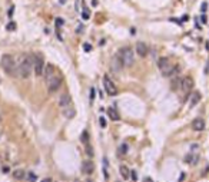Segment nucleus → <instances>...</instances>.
Wrapping results in <instances>:
<instances>
[{
	"mask_svg": "<svg viewBox=\"0 0 209 182\" xmlns=\"http://www.w3.org/2000/svg\"><path fill=\"white\" fill-rule=\"evenodd\" d=\"M89 16H90V14H89V10H87V9H83V13H82V17H83L85 20H87V19H89Z\"/></svg>",
	"mask_w": 209,
	"mask_h": 182,
	"instance_id": "obj_26",
	"label": "nucleus"
},
{
	"mask_svg": "<svg viewBox=\"0 0 209 182\" xmlns=\"http://www.w3.org/2000/svg\"><path fill=\"white\" fill-rule=\"evenodd\" d=\"M0 120H1V116H0Z\"/></svg>",
	"mask_w": 209,
	"mask_h": 182,
	"instance_id": "obj_35",
	"label": "nucleus"
},
{
	"mask_svg": "<svg viewBox=\"0 0 209 182\" xmlns=\"http://www.w3.org/2000/svg\"><path fill=\"white\" fill-rule=\"evenodd\" d=\"M43 69H45V60L40 55L33 57V72L36 76H42L43 75Z\"/></svg>",
	"mask_w": 209,
	"mask_h": 182,
	"instance_id": "obj_4",
	"label": "nucleus"
},
{
	"mask_svg": "<svg viewBox=\"0 0 209 182\" xmlns=\"http://www.w3.org/2000/svg\"><path fill=\"white\" fill-rule=\"evenodd\" d=\"M117 55L120 56V59H122V62H123L125 66H130V65L133 63V50H132L130 47H123V49H120Z\"/></svg>",
	"mask_w": 209,
	"mask_h": 182,
	"instance_id": "obj_3",
	"label": "nucleus"
},
{
	"mask_svg": "<svg viewBox=\"0 0 209 182\" xmlns=\"http://www.w3.org/2000/svg\"><path fill=\"white\" fill-rule=\"evenodd\" d=\"M72 105V97H70L69 93H62V96L59 97V106L62 109H66L69 108Z\"/></svg>",
	"mask_w": 209,
	"mask_h": 182,
	"instance_id": "obj_9",
	"label": "nucleus"
},
{
	"mask_svg": "<svg viewBox=\"0 0 209 182\" xmlns=\"http://www.w3.org/2000/svg\"><path fill=\"white\" fill-rule=\"evenodd\" d=\"M157 66L160 69V72H165L166 69H169L172 66V63L169 62L168 57H159V60H157Z\"/></svg>",
	"mask_w": 209,
	"mask_h": 182,
	"instance_id": "obj_11",
	"label": "nucleus"
},
{
	"mask_svg": "<svg viewBox=\"0 0 209 182\" xmlns=\"http://www.w3.org/2000/svg\"><path fill=\"white\" fill-rule=\"evenodd\" d=\"M192 128L195 129V131H203L205 129V120L202 118H198L192 122Z\"/></svg>",
	"mask_w": 209,
	"mask_h": 182,
	"instance_id": "obj_14",
	"label": "nucleus"
},
{
	"mask_svg": "<svg viewBox=\"0 0 209 182\" xmlns=\"http://www.w3.org/2000/svg\"><path fill=\"white\" fill-rule=\"evenodd\" d=\"M60 86H62V78H59V76H53V78H50L47 80V91H49V93L57 92L60 89Z\"/></svg>",
	"mask_w": 209,
	"mask_h": 182,
	"instance_id": "obj_5",
	"label": "nucleus"
},
{
	"mask_svg": "<svg viewBox=\"0 0 209 182\" xmlns=\"http://www.w3.org/2000/svg\"><path fill=\"white\" fill-rule=\"evenodd\" d=\"M42 76H45V80H49L50 78H53L54 76V69H53L52 65H46L45 66V69H43V75Z\"/></svg>",
	"mask_w": 209,
	"mask_h": 182,
	"instance_id": "obj_12",
	"label": "nucleus"
},
{
	"mask_svg": "<svg viewBox=\"0 0 209 182\" xmlns=\"http://www.w3.org/2000/svg\"><path fill=\"white\" fill-rule=\"evenodd\" d=\"M198 159H199V156H196V155H188L185 158V162L186 164H191V165H195Z\"/></svg>",
	"mask_w": 209,
	"mask_h": 182,
	"instance_id": "obj_19",
	"label": "nucleus"
},
{
	"mask_svg": "<svg viewBox=\"0 0 209 182\" xmlns=\"http://www.w3.org/2000/svg\"><path fill=\"white\" fill-rule=\"evenodd\" d=\"M201 97H202V95H201L199 92H192L191 100H189V106H191V108L196 106L198 103H199V100H201Z\"/></svg>",
	"mask_w": 209,
	"mask_h": 182,
	"instance_id": "obj_15",
	"label": "nucleus"
},
{
	"mask_svg": "<svg viewBox=\"0 0 209 182\" xmlns=\"http://www.w3.org/2000/svg\"><path fill=\"white\" fill-rule=\"evenodd\" d=\"M99 123H100L102 128H106V120H104L103 116H100V118H99Z\"/></svg>",
	"mask_w": 209,
	"mask_h": 182,
	"instance_id": "obj_27",
	"label": "nucleus"
},
{
	"mask_svg": "<svg viewBox=\"0 0 209 182\" xmlns=\"http://www.w3.org/2000/svg\"><path fill=\"white\" fill-rule=\"evenodd\" d=\"M125 66L122 62V59H120V56L119 55H115V56L112 57V60H110V68L113 72H120L122 70V68Z\"/></svg>",
	"mask_w": 209,
	"mask_h": 182,
	"instance_id": "obj_7",
	"label": "nucleus"
},
{
	"mask_svg": "<svg viewBox=\"0 0 209 182\" xmlns=\"http://www.w3.org/2000/svg\"><path fill=\"white\" fill-rule=\"evenodd\" d=\"M193 89V80L191 78H185V79H182V83H180V89L179 91L182 93H188V92H191Z\"/></svg>",
	"mask_w": 209,
	"mask_h": 182,
	"instance_id": "obj_8",
	"label": "nucleus"
},
{
	"mask_svg": "<svg viewBox=\"0 0 209 182\" xmlns=\"http://www.w3.org/2000/svg\"><path fill=\"white\" fill-rule=\"evenodd\" d=\"M136 53H138L140 57H145L146 55H148V46H146L145 43L139 42V43L136 45Z\"/></svg>",
	"mask_w": 209,
	"mask_h": 182,
	"instance_id": "obj_13",
	"label": "nucleus"
},
{
	"mask_svg": "<svg viewBox=\"0 0 209 182\" xmlns=\"http://www.w3.org/2000/svg\"><path fill=\"white\" fill-rule=\"evenodd\" d=\"M24 177H26V172L22 171V169H16V171L13 172V178H14V179H17V181L24 179Z\"/></svg>",
	"mask_w": 209,
	"mask_h": 182,
	"instance_id": "obj_17",
	"label": "nucleus"
},
{
	"mask_svg": "<svg viewBox=\"0 0 209 182\" xmlns=\"http://www.w3.org/2000/svg\"><path fill=\"white\" fill-rule=\"evenodd\" d=\"M180 83H182V79H180V78H176L175 82L172 83V88H173V89H180Z\"/></svg>",
	"mask_w": 209,
	"mask_h": 182,
	"instance_id": "obj_22",
	"label": "nucleus"
},
{
	"mask_svg": "<svg viewBox=\"0 0 209 182\" xmlns=\"http://www.w3.org/2000/svg\"><path fill=\"white\" fill-rule=\"evenodd\" d=\"M32 72H33V59L27 55H24L20 57V62L17 65V73L20 78L27 79L32 75Z\"/></svg>",
	"mask_w": 209,
	"mask_h": 182,
	"instance_id": "obj_1",
	"label": "nucleus"
},
{
	"mask_svg": "<svg viewBox=\"0 0 209 182\" xmlns=\"http://www.w3.org/2000/svg\"><path fill=\"white\" fill-rule=\"evenodd\" d=\"M27 178H29L30 182H35L36 181V175L33 174V172H27Z\"/></svg>",
	"mask_w": 209,
	"mask_h": 182,
	"instance_id": "obj_25",
	"label": "nucleus"
},
{
	"mask_svg": "<svg viewBox=\"0 0 209 182\" xmlns=\"http://www.w3.org/2000/svg\"><path fill=\"white\" fill-rule=\"evenodd\" d=\"M128 149H129L128 143H122V145L119 146V154L120 155H126L128 154Z\"/></svg>",
	"mask_w": 209,
	"mask_h": 182,
	"instance_id": "obj_20",
	"label": "nucleus"
},
{
	"mask_svg": "<svg viewBox=\"0 0 209 182\" xmlns=\"http://www.w3.org/2000/svg\"><path fill=\"white\" fill-rule=\"evenodd\" d=\"M1 68H3V70L9 76H14L16 72H17V65L14 62L13 56H10V55H3V57H1Z\"/></svg>",
	"mask_w": 209,
	"mask_h": 182,
	"instance_id": "obj_2",
	"label": "nucleus"
},
{
	"mask_svg": "<svg viewBox=\"0 0 209 182\" xmlns=\"http://www.w3.org/2000/svg\"><path fill=\"white\" fill-rule=\"evenodd\" d=\"M201 20H202V23H206V16H205V14H202V17H201Z\"/></svg>",
	"mask_w": 209,
	"mask_h": 182,
	"instance_id": "obj_32",
	"label": "nucleus"
},
{
	"mask_svg": "<svg viewBox=\"0 0 209 182\" xmlns=\"http://www.w3.org/2000/svg\"><path fill=\"white\" fill-rule=\"evenodd\" d=\"M93 96H95V89H90V99H93Z\"/></svg>",
	"mask_w": 209,
	"mask_h": 182,
	"instance_id": "obj_31",
	"label": "nucleus"
},
{
	"mask_svg": "<svg viewBox=\"0 0 209 182\" xmlns=\"http://www.w3.org/2000/svg\"><path fill=\"white\" fill-rule=\"evenodd\" d=\"M92 4H93V6H98V0H93V1H92Z\"/></svg>",
	"mask_w": 209,
	"mask_h": 182,
	"instance_id": "obj_34",
	"label": "nucleus"
},
{
	"mask_svg": "<svg viewBox=\"0 0 209 182\" xmlns=\"http://www.w3.org/2000/svg\"><path fill=\"white\" fill-rule=\"evenodd\" d=\"M119 171H120V175H122L123 179H129L130 178V174H129V168L128 166H125V165H120V168H119Z\"/></svg>",
	"mask_w": 209,
	"mask_h": 182,
	"instance_id": "obj_16",
	"label": "nucleus"
},
{
	"mask_svg": "<svg viewBox=\"0 0 209 182\" xmlns=\"http://www.w3.org/2000/svg\"><path fill=\"white\" fill-rule=\"evenodd\" d=\"M206 7H208V4H206V3H202V6H201V11H202V14L206 13Z\"/></svg>",
	"mask_w": 209,
	"mask_h": 182,
	"instance_id": "obj_28",
	"label": "nucleus"
},
{
	"mask_svg": "<svg viewBox=\"0 0 209 182\" xmlns=\"http://www.w3.org/2000/svg\"><path fill=\"white\" fill-rule=\"evenodd\" d=\"M60 26H63V20L62 19H56V27H60Z\"/></svg>",
	"mask_w": 209,
	"mask_h": 182,
	"instance_id": "obj_29",
	"label": "nucleus"
},
{
	"mask_svg": "<svg viewBox=\"0 0 209 182\" xmlns=\"http://www.w3.org/2000/svg\"><path fill=\"white\" fill-rule=\"evenodd\" d=\"M90 49H92V47H90V45H89V43H85V45H83V50L90 52Z\"/></svg>",
	"mask_w": 209,
	"mask_h": 182,
	"instance_id": "obj_30",
	"label": "nucleus"
},
{
	"mask_svg": "<svg viewBox=\"0 0 209 182\" xmlns=\"http://www.w3.org/2000/svg\"><path fill=\"white\" fill-rule=\"evenodd\" d=\"M82 142L83 143H89V133H87V131H85L83 133H82Z\"/></svg>",
	"mask_w": 209,
	"mask_h": 182,
	"instance_id": "obj_23",
	"label": "nucleus"
},
{
	"mask_svg": "<svg viewBox=\"0 0 209 182\" xmlns=\"http://www.w3.org/2000/svg\"><path fill=\"white\" fill-rule=\"evenodd\" d=\"M42 182H52V179H50V178H45Z\"/></svg>",
	"mask_w": 209,
	"mask_h": 182,
	"instance_id": "obj_33",
	"label": "nucleus"
},
{
	"mask_svg": "<svg viewBox=\"0 0 209 182\" xmlns=\"http://www.w3.org/2000/svg\"><path fill=\"white\" fill-rule=\"evenodd\" d=\"M75 109H64V115H66V118H73V116H75Z\"/></svg>",
	"mask_w": 209,
	"mask_h": 182,
	"instance_id": "obj_21",
	"label": "nucleus"
},
{
	"mask_svg": "<svg viewBox=\"0 0 209 182\" xmlns=\"http://www.w3.org/2000/svg\"><path fill=\"white\" fill-rule=\"evenodd\" d=\"M107 115H109V118L112 120H119V115L115 110V108H107Z\"/></svg>",
	"mask_w": 209,
	"mask_h": 182,
	"instance_id": "obj_18",
	"label": "nucleus"
},
{
	"mask_svg": "<svg viewBox=\"0 0 209 182\" xmlns=\"http://www.w3.org/2000/svg\"><path fill=\"white\" fill-rule=\"evenodd\" d=\"M103 86H104V91H106L107 95H110V96H116L117 95V88L115 86V83L107 78V75L103 78Z\"/></svg>",
	"mask_w": 209,
	"mask_h": 182,
	"instance_id": "obj_6",
	"label": "nucleus"
},
{
	"mask_svg": "<svg viewBox=\"0 0 209 182\" xmlns=\"http://www.w3.org/2000/svg\"><path fill=\"white\" fill-rule=\"evenodd\" d=\"M86 154L89 155V156H93V151H92V146L89 145V143H86Z\"/></svg>",
	"mask_w": 209,
	"mask_h": 182,
	"instance_id": "obj_24",
	"label": "nucleus"
},
{
	"mask_svg": "<svg viewBox=\"0 0 209 182\" xmlns=\"http://www.w3.org/2000/svg\"><path fill=\"white\" fill-rule=\"evenodd\" d=\"M82 171L85 172L86 175H92L93 172H95V164H93L90 159L83 161V164H82Z\"/></svg>",
	"mask_w": 209,
	"mask_h": 182,
	"instance_id": "obj_10",
	"label": "nucleus"
}]
</instances>
